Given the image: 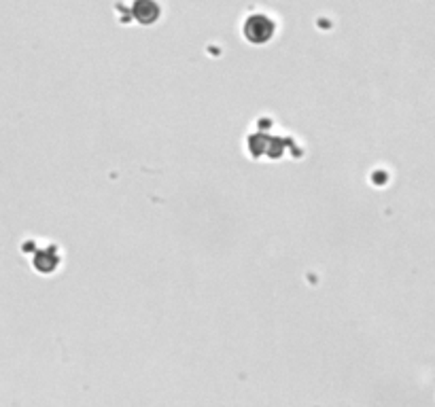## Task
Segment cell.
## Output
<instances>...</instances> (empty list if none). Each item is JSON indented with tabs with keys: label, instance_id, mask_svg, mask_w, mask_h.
Here are the masks:
<instances>
[{
	"label": "cell",
	"instance_id": "cell-1",
	"mask_svg": "<svg viewBox=\"0 0 435 407\" xmlns=\"http://www.w3.org/2000/svg\"><path fill=\"white\" fill-rule=\"evenodd\" d=\"M274 32L272 22L266 15H253L247 22V36L255 42H264L270 38V34Z\"/></svg>",
	"mask_w": 435,
	"mask_h": 407
}]
</instances>
